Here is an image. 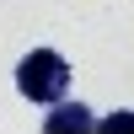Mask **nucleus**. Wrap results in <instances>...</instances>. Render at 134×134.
<instances>
[{"label":"nucleus","instance_id":"f257e3e1","mask_svg":"<svg viewBox=\"0 0 134 134\" xmlns=\"http://www.w3.org/2000/svg\"><path fill=\"white\" fill-rule=\"evenodd\" d=\"M16 91L27 97V102L54 107L64 91H70V59H64L59 48H32L27 59L16 64Z\"/></svg>","mask_w":134,"mask_h":134},{"label":"nucleus","instance_id":"f03ea898","mask_svg":"<svg viewBox=\"0 0 134 134\" xmlns=\"http://www.w3.org/2000/svg\"><path fill=\"white\" fill-rule=\"evenodd\" d=\"M91 124H97V118L86 113L81 102H64V97L54 102V113L43 118V129H48V134H70V129H91Z\"/></svg>","mask_w":134,"mask_h":134},{"label":"nucleus","instance_id":"7ed1b4c3","mask_svg":"<svg viewBox=\"0 0 134 134\" xmlns=\"http://www.w3.org/2000/svg\"><path fill=\"white\" fill-rule=\"evenodd\" d=\"M91 129H113V134H118V129H134V113H113V118H97Z\"/></svg>","mask_w":134,"mask_h":134}]
</instances>
